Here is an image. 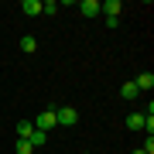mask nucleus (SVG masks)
I'll return each mask as SVG.
<instances>
[{
  "label": "nucleus",
  "mask_w": 154,
  "mask_h": 154,
  "mask_svg": "<svg viewBox=\"0 0 154 154\" xmlns=\"http://www.w3.org/2000/svg\"><path fill=\"white\" fill-rule=\"evenodd\" d=\"M55 123H62V127L79 123V110H75V106H58V110H55Z\"/></svg>",
  "instance_id": "obj_1"
},
{
  "label": "nucleus",
  "mask_w": 154,
  "mask_h": 154,
  "mask_svg": "<svg viewBox=\"0 0 154 154\" xmlns=\"http://www.w3.org/2000/svg\"><path fill=\"white\" fill-rule=\"evenodd\" d=\"M34 127H38V130H45V134H48L51 127H55V110H45V113H38V123H34Z\"/></svg>",
  "instance_id": "obj_2"
},
{
  "label": "nucleus",
  "mask_w": 154,
  "mask_h": 154,
  "mask_svg": "<svg viewBox=\"0 0 154 154\" xmlns=\"http://www.w3.org/2000/svg\"><path fill=\"white\" fill-rule=\"evenodd\" d=\"M134 86H137V93H151V89H154V75H151V72H140V75L134 79Z\"/></svg>",
  "instance_id": "obj_3"
},
{
  "label": "nucleus",
  "mask_w": 154,
  "mask_h": 154,
  "mask_svg": "<svg viewBox=\"0 0 154 154\" xmlns=\"http://www.w3.org/2000/svg\"><path fill=\"white\" fill-rule=\"evenodd\" d=\"M120 0H106V4H99V14H106V17H120Z\"/></svg>",
  "instance_id": "obj_4"
},
{
  "label": "nucleus",
  "mask_w": 154,
  "mask_h": 154,
  "mask_svg": "<svg viewBox=\"0 0 154 154\" xmlns=\"http://www.w3.org/2000/svg\"><path fill=\"white\" fill-rule=\"evenodd\" d=\"M79 14L82 17H96L99 14V0H82V4H79Z\"/></svg>",
  "instance_id": "obj_5"
},
{
  "label": "nucleus",
  "mask_w": 154,
  "mask_h": 154,
  "mask_svg": "<svg viewBox=\"0 0 154 154\" xmlns=\"http://www.w3.org/2000/svg\"><path fill=\"white\" fill-rule=\"evenodd\" d=\"M31 130H34V123L31 120H21V123H17V140H28Z\"/></svg>",
  "instance_id": "obj_6"
},
{
  "label": "nucleus",
  "mask_w": 154,
  "mask_h": 154,
  "mask_svg": "<svg viewBox=\"0 0 154 154\" xmlns=\"http://www.w3.org/2000/svg\"><path fill=\"white\" fill-rule=\"evenodd\" d=\"M144 120H147L144 113H130L127 116V127H130V130H144Z\"/></svg>",
  "instance_id": "obj_7"
},
{
  "label": "nucleus",
  "mask_w": 154,
  "mask_h": 154,
  "mask_svg": "<svg viewBox=\"0 0 154 154\" xmlns=\"http://www.w3.org/2000/svg\"><path fill=\"white\" fill-rule=\"evenodd\" d=\"M21 51H28V55L38 51V38H34V34H24V38H21Z\"/></svg>",
  "instance_id": "obj_8"
},
{
  "label": "nucleus",
  "mask_w": 154,
  "mask_h": 154,
  "mask_svg": "<svg viewBox=\"0 0 154 154\" xmlns=\"http://www.w3.org/2000/svg\"><path fill=\"white\" fill-rule=\"evenodd\" d=\"M45 140H48V134H45V130H38V127H34V130H31V137H28V144H31V147H41Z\"/></svg>",
  "instance_id": "obj_9"
},
{
  "label": "nucleus",
  "mask_w": 154,
  "mask_h": 154,
  "mask_svg": "<svg viewBox=\"0 0 154 154\" xmlns=\"http://www.w3.org/2000/svg\"><path fill=\"white\" fill-rule=\"evenodd\" d=\"M21 11H24V14H31V17H38V14H41V4H38V0H24Z\"/></svg>",
  "instance_id": "obj_10"
},
{
  "label": "nucleus",
  "mask_w": 154,
  "mask_h": 154,
  "mask_svg": "<svg viewBox=\"0 0 154 154\" xmlns=\"http://www.w3.org/2000/svg\"><path fill=\"white\" fill-rule=\"evenodd\" d=\"M120 96H123V99H137L140 93H137V86H134V82H123V89H120Z\"/></svg>",
  "instance_id": "obj_11"
},
{
  "label": "nucleus",
  "mask_w": 154,
  "mask_h": 154,
  "mask_svg": "<svg viewBox=\"0 0 154 154\" xmlns=\"http://www.w3.org/2000/svg\"><path fill=\"white\" fill-rule=\"evenodd\" d=\"M41 14H58V4H55V0H48V4H41Z\"/></svg>",
  "instance_id": "obj_12"
},
{
  "label": "nucleus",
  "mask_w": 154,
  "mask_h": 154,
  "mask_svg": "<svg viewBox=\"0 0 154 154\" xmlns=\"http://www.w3.org/2000/svg\"><path fill=\"white\" fill-rule=\"evenodd\" d=\"M31 151H34V147H31L28 140H17V154H31Z\"/></svg>",
  "instance_id": "obj_13"
},
{
  "label": "nucleus",
  "mask_w": 154,
  "mask_h": 154,
  "mask_svg": "<svg viewBox=\"0 0 154 154\" xmlns=\"http://www.w3.org/2000/svg\"><path fill=\"white\" fill-rule=\"evenodd\" d=\"M130 154H147V151H144V147H137V151H130Z\"/></svg>",
  "instance_id": "obj_14"
},
{
  "label": "nucleus",
  "mask_w": 154,
  "mask_h": 154,
  "mask_svg": "<svg viewBox=\"0 0 154 154\" xmlns=\"http://www.w3.org/2000/svg\"><path fill=\"white\" fill-rule=\"evenodd\" d=\"M82 154H89V151H82Z\"/></svg>",
  "instance_id": "obj_15"
}]
</instances>
